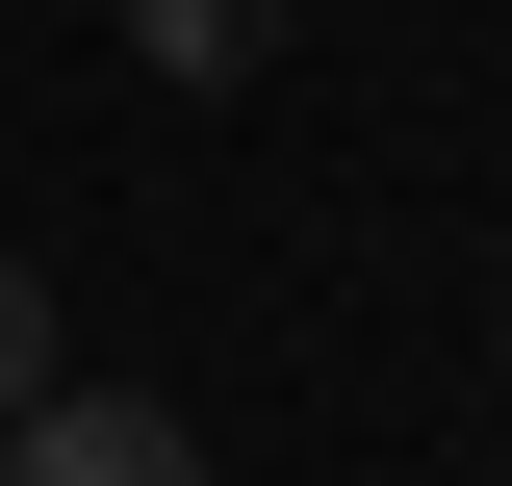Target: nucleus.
<instances>
[{
  "instance_id": "f257e3e1",
  "label": "nucleus",
  "mask_w": 512,
  "mask_h": 486,
  "mask_svg": "<svg viewBox=\"0 0 512 486\" xmlns=\"http://www.w3.org/2000/svg\"><path fill=\"white\" fill-rule=\"evenodd\" d=\"M0 486H205V435L154 410V384H52V410L0 435Z\"/></svg>"
},
{
  "instance_id": "f03ea898",
  "label": "nucleus",
  "mask_w": 512,
  "mask_h": 486,
  "mask_svg": "<svg viewBox=\"0 0 512 486\" xmlns=\"http://www.w3.org/2000/svg\"><path fill=\"white\" fill-rule=\"evenodd\" d=\"M128 52H154V77H256V52H282V0H128Z\"/></svg>"
},
{
  "instance_id": "7ed1b4c3",
  "label": "nucleus",
  "mask_w": 512,
  "mask_h": 486,
  "mask_svg": "<svg viewBox=\"0 0 512 486\" xmlns=\"http://www.w3.org/2000/svg\"><path fill=\"white\" fill-rule=\"evenodd\" d=\"M52 410V282H26V256H0V435Z\"/></svg>"
}]
</instances>
